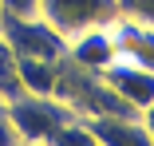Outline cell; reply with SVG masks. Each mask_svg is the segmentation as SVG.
I'll return each mask as SVG.
<instances>
[{
	"instance_id": "6da1fadb",
	"label": "cell",
	"mask_w": 154,
	"mask_h": 146,
	"mask_svg": "<svg viewBox=\"0 0 154 146\" xmlns=\"http://www.w3.org/2000/svg\"><path fill=\"white\" fill-rule=\"evenodd\" d=\"M4 111H8V123L20 142H48L55 126H63L67 119H79L55 95H20V99L4 103Z\"/></svg>"
},
{
	"instance_id": "7a4b0ae2",
	"label": "cell",
	"mask_w": 154,
	"mask_h": 146,
	"mask_svg": "<svg viewBox=\"0 0 154 146\" xmlns=\"http://www.w3.org/2000/svg\"><path fill=\"white\" fill-rule=\"evenodd\" d=\"M40 16L71 40L87 28H107L119 16V0H40Z\"/></svg>"
},
{
	"instance_id": "3957f363",
	"label": "cell",
	"mask_w": 154,
	"mask_h": 146,
	"mask_svg": "<svg viewBox=\"0 0 154 146\" xmlns=\"http://www.w3.org/2000/svg\"><path fill=\"white\" fill-rule=\"evenodd\" d=\"M0 36L8 40L16 55H36V59H63L67 55V40L44 16H4Z\"/></svg>"
},
{
	"instance_id": "277c9868",
	"label": "cell",
	"mask_w": 154,
	"mask_h": 146,
	"mask_svg": "<svg viewBox=\"0 0 154 146\" xmlns=\"http://www.w3.org/2000/svg\"><path fill=\"white\" fill-rule=\"evenodd\" d=\"M107 28H111V44H115V59L154 71V28L150 24L131 20V16H115Z\"/></svg>"
},
{
	"instance_id": "5b68a950",
	"label": "cell",
	"mask_w": 154,
	"mask_h": 146,
	"mask_svg": "<svg viewBox=\"0 0 154 146\" xmlns=\"http://www.w3.org/2000/svg\"><path fill=\"white\" fill-rule=\"evenodd\" d=\"M99 75H103V83L111 87V91H115L119 99H127L134 111H142V107L154 103V71H150V67H134V63L115 59V63L103 67Z\"/></svg>"
},
{
	"instance_id": "8992f818",
	"label": "cell",
	"mask_w": 154,
	"mask_h": 146,
	"mask_svg": "<svg viewBox=\"0 0 154 146\" xmlns=\"http://www.w3.org/2000/svg\"><path fill=\"white\" fill-rule=\"evenodd\" d=\"M67 59L91 75H99L103 67L115 63V44H111V28H87V32L67 40Z\"/></svg>"
},
{
	"instance_id": "52a82bcc",
	"label": "cell",
	"mask_w": 154,
	"mask_h": 146,
	"mask_svg": "<svg viewBox=\"0 0 154 146\" xmlns=\"http://www.w3.org/2000/svg\"><path fill=\"white\" fill-rule=\"evenodd\" d=\"M87 126L99 138V146H154L138 114H131V119H87Z\"/></svg>"
},
{
	"instance_id": "ba28073f",
	"label": "cell",
	"mask_w": 154,
	"mask_h": 146,
	"mask_svg": "<svg viewBox=\"0 0 154 146\" xmlns=\"http://www.w3.org/2000/svg\"><path fill=\"white\" fill-rule=\"evenodd\" d=\"M20 63V83L28 95H51L55 91V71L59 59H36V55H16Z\"/></svg>"
},
{
	"instance_id": "9c48e42d",
	"label": "cell",
	"mask_w": 154,
	"mask_h": 146,
	"mask_svg": "<svg viewBox=\"0 0 154 146\" xmlns=\"http://www.w3.org/2000/svg\"><path fill=\"white\" fill-rule=\"evenodd\" d=\"M28 95L24 91V83H20V63H16V51L8 47V40L0 36V103H12Z\"/></svg>"
},
{
	"instance_id": "30bf717a",
	"label": "cell",
	"mask_w": 154,
	"mask_h": 146,
	"mask_svg": "<svg viewBox=\"0 0 154 146\" xmlns=\"http://www.w3.org/2000/svg\"><path fill=\"white\" fill-rule=\"evenodd\" d=\"M48 142H51V146H99V138L91 134L87 119H67L63 126H55V130H51Z\"/></svg>"
},
{
	"instance_id": "8fae6325",
	"label": "cell",
	"mask_w": 154,
	"mask_h": 146,
	"mask_svg": "<svg viewBox=\"0 0 154 146\" xmlns=\"http://www.w3.org/2000/svg\"><path fill=\"white\" fill-rule=\"evenodd\" d=\"M119 16H131L154 28V0H119Z\"/></svg>"
},
{
	"instance_id": "7c38bea8",
	"label": "cell",
	"mask_w": 154,
	"mask_h": 146,
	"mask_svg": "<svg viewBox=\"0 0 154 146\" xmlns=\"http://www.w3.org/2000/svg\"><path fill=\"white\" fill-rule=\"evenodd\" d=\"M4 16H40V0H0Z\"/></svg>"
},
{
	"instance_id": "4fadbf2b",
	"label": "cell",
	"mask_w": 154,
	"mask_h": 146,
	"mask_svg": "<svg viewBox=\"0 0 154 146\" xmlns=\"http://www.w3.org/2000/svg\"><path fill=\"white\" fill-rule=\"evenodd\" d=\"M20 138H16V130H12V123H8V111H4V103H0V146H16Z\"/></svg>"
},
{
	"instance_id": "5bb4252c",
	"label": "cell",
	"mask_w": 154,
	"mask_h": 146,
	"mask_svg": "<svg viewBox=\"0 0 154 146\" xmlns=\"http://www.w3.org/2000/svg\"><path fill=\"white\" fill-rule=\"evenodd\" d=\"M138 119H142V126H146V130H150V138H154V103L138 111Z\"/></svg>"
},
{
	"instance_id": "9a60e30c",
	"label": "cell",
	"mask_w": 154,
	"mask_h": 146,
	"mask_svg": "<svg viewBox=\"0 0 154 146\" xmlns=\"http://www.w3.org/2000/svg\"><path fill=\"white\" fill-rule=\"evenodd\" d=\"M16 146H51V142H16Z\"/></svg>"
},
{
	"instance_id": "2e32d148",
	"label": "cell",
	"mask_w": 154,
	"mask_h": 146,
	"mask_svg": "<svg viewBox=\"0 0 154 146\" xmlns=\"http://www.w3.org/2000/svg\"><path fill=\"white\" fill-rule=\"evenodd\" d=\"M0 20H4V12H0Z\"/></svg>"
}]
</instances>
